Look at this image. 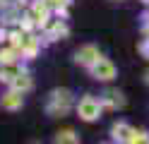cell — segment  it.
Instances as JSON below:
<instances>
[{"instance_id":"1","label":"cell","mask_w":149,"mask_h":144,"mask_svg":"<svg viewBox=\"0 0 149 144\" xmlns=\"http://www.w3.org/2000/svg\"><path fill=\"white\" fill-rule=\"evenodd\" d=\"M70 108V91H53L51 94V101H48V113L53 115H63V113H68Z\"/></svg>"},{"instance_id":"2","label":"cell","mask_w":149,"mask_h":144,"mask_svg":"<svg viewBox=\"0 0 149 144\" xmlns=\"http://www.w3.org/2000/svg\"><path fill=\"white\" fill-rule=\"evenodd\" d=\"M77 111H79V115H82L84 120H94V118H99L101 106H99V101H96V99H91V96H84V99L79 101Z\"/></svg>"},{"instance_id":"3","label":"cell","mask_w":149,"mask_h":144,"mask_svg":"<svg viewBox=\"0 0 149 144\" xmlns=\"http://www.w3.org/2000/svg\"><path fill=\"white\" fill-rule=\"evenodd\" d=\"M91 72H94L96 79H113V77H116V67L111 65L108 60L99 58V60L94 63V70H91Z\"/></svg>"},{"instance_id":"4","label":"cell","mask_w":149,"mask_h":144,"mask_svg":"<svg viewBox=\"0 0 149 144\" xmlns=\"http://www.w3.org/2000/svg\"><path fill=\"white\" fill-rule=\"evenodd\" d=\"M96 60H99V51L94 46H87V48H82V51L77 53V63H82V65H91Z\"/></svg>"},{"instance_id":"5","label":"cell","mask_w":149,"mask_h":144,"mask_svg":"<svg viewBox=\"0 0 149 144\" xmlns=\"http://www.w3.org/2000/svg\"><path fill=\"white\" fill-rule=\"evenodd\" d=\"M3 106H5V108H10V111L19 108V106H22V96L17 94V91H10V94L3 99Z\"/></svg>"},{"instance_id":"6","label":"cell","mask_w":149,"mask_h":144,"mask_svg":"<svg viewBox=\"0 0 149 144\" xmlns=\"http://www.w3.org/2000/svg\"><path fill=\"white\" fill-rule=\"evenodd\" d=\"M55 144H79V142H77V137H74L72 130H65V132H58Z\"/></svg>"},{"instance_id":"7","label":"cell","mask_w":149,"mask_h":144,"mask_svg":"<svg viewBox=\"0 0 149 144\" xmlns=\"http://www.w3.org/2000/svg\"><path fill=\"white\" fill-rule=\"evenodd\" d=\"M106 96H108L106 103L111 106V108H116V106H123V103H125V99H123V94H120V91H108Z\"/></svg>"},{"instance_id":"8","label":"cell","mask_w":149,"mask_h":144,"mask_svg":"<svg viewBox=\"0 0 149 144\" xmlns=\"http://www.w3.org/2000/svg\"><path fill=\"white\" fill-rule=\"evenodd\" d=\"M12 84H15V89H29V86H31V79H29V74H17V79H15Z\"/></svg>"},{"instance_id":"9","label":"cell","mask_w":149,"mask_h":144,"mask_svg":"<svg viewBox=\"0 0 149 144\" xmlns=\"http://www.w3.org/2000/svg\"><path fill=\"white\" fill-rule=\"evenodd\" d=\"M113 134L120 137V139H125L127 134H132V132H130V127H125V125H113Z\"/></svg>"},{"instance_id":"10","label":"cell","mask_w":149,"mask_h":144,"mask_svg":"<svg viewBox=\"0 0 149 144\" xmlns=\"http://www.w3.org/2000/svg\"><path fill=\"white\" fill-rule=\"evenodd\" d=\"M135 144H149V139H147V137H144V134H142V137H139V139H137Z\"/></svg>"},{"instance_id":"11","label":"cell","mask_w":149,"mask_h":144,"mask_svg":"<svg viewBox=\"0 0 149 144\" xmlns=\"http://www.w3.org/2000/svg\"><path fill=\"white\" fill-rule=\"evenodd\" d=\"M51 3H53V5H65L68 0H51Z\"/></svg>"},{"instance_id":"12","label":"cell","mask_w":149,"mask_h":144,"mask_svg":"<svg viewBox=\"0 0 149 144\" xmlns=\"http://www.w3.org/2000/svg\"><path fill=\"white\" fill-rule=\"evenodd\" d=\"M0 77H3V60H0Z\"/></svg>"},{"instance_id":"13","label":"cell","mask_w":149,"mask_h":144,"mask_svg":"<svg viewBox=\"0 0 149 144\" xmlns=\"http://www.w3.org/2000/svg\"><path fill=\"white\" fill-rule=\"evenodd\" d=\"M147 82H149V72H147Z\"/></svg>"}]
</instances>
